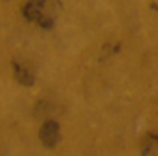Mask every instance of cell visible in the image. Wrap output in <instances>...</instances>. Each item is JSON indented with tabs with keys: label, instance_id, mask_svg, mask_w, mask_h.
Here are the masks:
<instances>
[{
	"label": "cell",
	"instance_id": "1",
	"mask_svg": "<svg viewBox=\"0 0 158 156\" xmlns=\"http://www.w3.org/2000/svg\"><path fill=\"white\" fill-rule=\"evenodd\" d=\"M40 138L44 140V143L53 145V143L59 140V129H57V125H53V123L44 125L42 130H40Z\"/></svg>",
	"mask_w": 158,
	"mask_h": 156
}]
</instances>
